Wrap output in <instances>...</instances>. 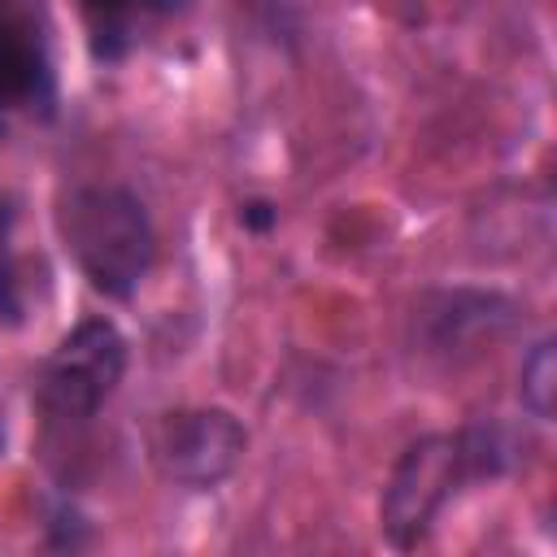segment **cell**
Instances as JSON below:
<instances>
[{"label": "cell", "mask_w": 557, "mask_h": 557, "mask_svg": "<svg viewBox=\"0 0 557 557\" xmlns=\"http://www.w3.org/2000/svg\"><path fill=\"white\" fill-rule=\"evenodd\" d=\"M61 235L104 296H131L152 265V222L126 187H78L61 209Z\"/></svg>", "instance_id": "1"}, {"label": "cell", "mask_w": 557, "mask_h": 557, "mask_svg": "<svg viewBox=\"0 0 557 557\" xmlns=\"http://www.w3.org/2000/svg\"><path fill=\"white\" fill-rule=\"evenodd\" d=\"M483 470H496V448L479 431L426 435V440L409 444L387 479V492H383V509H379L383 535L396 548H413L431 531L435 513L457 492V483L470 474H483Z\"/></svg>", "instance_id": "2"}, {"label": "cell", "mask_w": 557, "mask_h": 557, "mask_svg": "<svg viewBox=\"0 0 557 557\" xmlns=\"http://www.w3.org/2000/svg\"><path fill=\"white\" fill-rule=\"evenodd\" d=\"M122 370H126L122 331L104 318H87L48 357L44 379H39V396L61 418H87L109 400Z\"/></svg>", "instance_id": "3"}, {"label": "cell", "mask_w": 557, "mask_h": 557, "mask_svg": "<svg viewBox=\"0 0 557 557\" xmlns=\"http://www.w3.org/2000/svg\"><path fill=\"white\" fill-rule=\"evenodd\" d=\"M148 444L165 479L187 487H213L239 466L248 435L226 409H178L152 426Z\"/></svg>", "instance_id": "4"}, {"label": "cell", "mask_w": 557, "mask_h": 557, "mask_svg": "<svg viewBox=\"0 0 557 557\" xmlns=\"http://www.w3.org/2000/svg\"><path fill=\"white\" fill-rule=\"evenodd\" d=\"M48 87H52V70L44 39L26 22L0 9V96L30 100V96H48Z\"/></svg>", "instance_id": "5"}, {"label": "cell", "mask_w": 557, "mask_h": 557, "mask_svg": "<svg viewBox=\"0 0 557 557\" xmlns=\"http://www.w3.org/2000/svg\"><path fill=\"white\" fill-rule=\"evenodd\" d=\"M553 400H557V352H553V339H544L522 361V405L535 418L548 422L553 418Z\"/></svg>", "instance_id": "6"}, {"label": "cell", "mask_w": 557, "mask_h": 557, "mask_svg": "<svg viewBox=\"0 0 557 557\" xmlns=\"http://www.w3.org/2000/svg\"><path fill=\"white\" fill-rule=\"evenodd\" d=\"M17 313H22V300H17V283H13L9 265L0 261V318H4V322H17Z\"/></svg>", "instance_id": "7"}, {"label": "cell", "mask_w": 557, "mask_h": 557, "mask_svg": "<svg viewBox=\"0 0 557 557\" xmlns=\"http://www.w3.org/2000/svg\"><path fill=\"white\" fill-rule=\"evenodd\" d=\"M239 218H244V226H252V231H265V226L274 222V205H265V200H248Z\"/></svg>", "instance_id": "8"}, {"label": "cell", "mask_w": 557, "mask_h": 557, "mask_svg": "<svg viewBox=\"0 0 557 557\" xmlns=\"http://www.w3.org/2000/svg\"><path fill=\"white\" fill-rule=\"evenodd\" d=\"M83 4H91V9H100V13H117L126 0H83Z\"/></svg>", "instance_id": "9"}, {"label": "cell", "mask_w": 557, "mask_h": 557, "mask_svg": "<svg viewBox=\"0 0 557 557\" xmlns=\"http://www.w3.org/2000/svg\"><path fill=\"white\" fill-rule=\"evenodd\" d=\"M144 4H148V9H174L178 0H144Z\"/></svg>", "instance_id": "10"}, {"label": "cell", "mask_w": 557, "mask_h": 557, "mask_svg": "<svg viewBox=\"0 0 557 557\" xmlns=\"http://www.w3.org/2000/svg\"><path fill=\"white\" fill-rule=\"evenodd\" d=\"M4 222H9V213H4V200H0V231H4Z\"/></svg>", "instance_id": "11"}]
</instances>
